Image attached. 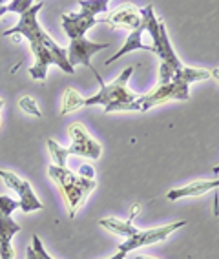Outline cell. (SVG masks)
<instances>
[{
	"instance_id": "1",
	"label": "cell",
	"mask_w": 219,
	"mask_h": 259,
	"mask_svg": "<svg viewBox=\"0 0 219 259\" xmlns=\"http://www.w3.org/2000/svg\"><path fill=\"white\" fill-rule=\"evenodd\" d=\"M50 177L55 181V185L61 190L62 197L68 206V213L73 219L80 208L84 206L88 195L92 194L97 186L95 179H84V177L77 176L68 168H59L55 164H50Z\"/></svg>"
},
{
	"instance_id": "2",
	"label": "cell",
	"mask_w": 219,
	"mask_h": 259,
	"mask_svg": "<svg viewBox=\"0 0 219 259\" xmlns=\"http://www.w3.org/2000/svg\"><path fill=\"white\" fill-rule=\"evenodd\" d=\"M132 73H134V66H128L122 70V73L113 80L112 84H106L103 77L95 73L99 84H101V92L95 97L84 99V106H94V104H103L106 113L112 111H124V108L132 102H136L139 95L128 90V80H130Z\"/></svg>"
},
{
	"instance_id": "3",
	"label": "cell",
	"mask_w": 219,
	"mask_h": 259,
	"mask_svg": "<svg viewBox=\"0 0 219 259\" xmlns=\"http://www.w3.org/2000/svg\"><path fill=\"white\" fill-rule=\"evenodd\" d=\"M190 97V86L185 80L173 75V79L168 84H159L146 95H141L136 102H132L124 108V111H148L150 108L163 104L168 101H188Z\"/></svg>"
},
{
	"instance_id": "4",
	"label": "cell",
	"mask_w": 219,
	"mask_h": 259,
	"mask_svg": "<svg viewBox=\"0 0 219 259\" xmlns=\"http://www.w3.org/2000/svg\"><path fill=\"white\" fill-rule=\"evenodd\" d=\"M33 55H35V64L29 68V75L37 80H46L48 66L57 64L66 73H75L68 60V51L66 48H61L55 40L44 42V44H33L31 46Z\"/></svg>"
},
{
	"instance_id": "5",
	"label": "cell",
	"mask_w": 219,
	"mask_h": 259,
	"mask_svg": "<svg viewBox=\"0 0 219 259\" xmlns=\"http://www.w3.org/2000/svg\"><path fill=\"white\" fill-rule=\"evenodd\" d=\"M44 2H37L33 4L26 13L20 15V20L17 26H13L11 29L4 33V37H13V35H22L24 38L29 40V46L33 44H44V42H52L53 38L48 35L44 29L40 28V24L37 22V13L40 10Z\"/></svg>"
},
{
	"instance_id": "6",
	"label": "cell",
	"mask_w": 219,
	"mask_h": 259,
	"mask_svg": "<svg viewBox=\"0 0 219 259\" xmlns=\"http://www.w3.org/2000/svg\"><path fill=\"white\" fill-rule=\"evenodd\" d=\"M185 225H187V221L183 219V221L170 223V225H166V227H157V228H150V230L137 232L136 236L130 237V239H126L124 243L119 246V252H122V254H128V252L141 248V246L154 245V243H161V241H164L168 236H172L173 232L178 230V228H183Z\"/></svg>"
},
{
	"instance_id": "7",
	"label": "cell",
	"mask_w": 219,
	"mask_h": 259,
	"mask_svg": "<svg viewBox=\"0 0 219 259\" xmlns=\"http://www.w3.org/2000/svg\"><path fill=\"white\" fill-rule=\"evenodd\" d=\"M68 134L71 137V146L66 148L68 155H80V157H90V159H99L101 157V144L95 139L90 137V134L86 132L80 122H73L68 128Z\"/></svg>"
},
{
	"instance_id": "8",
	"label": "cell",
	"mask_w": 219,
	"mask_h": 259,
	"mask_svg": "<svg viewBox=\"0 0 219 259\" xmlns=\"http://www.w3.org/2000/svg\"><path fill=\"white\" fill-rule=\"evenodd\" d=\"M0 177L4 179L8 188L17 192V195H19V199H20L19 201L20 210H22L24 213H29V212H35V210L44 208V204L37 199V195L33 194L31 185H29L28 181L20 179L17 174H11V171H6V170H0Z\"/></svg>"
},
{
	"instance_id": "9",
	"label": "cell",
	"mask_w": 219,
	"mask_h": 259,
	"mask_svg": "<svg viewBox=\"0 0 219 259\" xmlns=\"http://www.w3.org/2000/svg\"><path fill=\"white\" fill-rule=\"evenodd\" d=\"M108 44H101V42H90L86 38H77V40H71L70 46H68V60H70L71 68L75 70V66L77 64H84L86 68L97 73L95 68L92 66V57L101 50H106Z\"/></svg>"
},
{
	"instance_id": "10",
	"label": "cell",
	"mask_w": 219,
	"mask_h": 259,
	"mask_svg": "<svg viewBox=\"0 0 219 259\" xmlns=\"http://www.w3.org/2000/svg\"><path fill=\"white\" fill-rule=\"evenodd\" d=\"M95 24H97V19H95L94 15L86 13V11L62 15V28H64L66 35L71 40L84 38V33L88 31L90 28H94Z\"/></svg>"
},
{
	"instance_id": "11",
	"label": "cell",
	"mask_w": 219,
	"mask_h": 259,
	"mask_svg": "<svg viewBox=\"0 0 219 259\" xmlns=\"http://www.w3.org/2000/svg\"><path fill=\"white\" fill-rule=\"evenodd\" d=\"M99 22L108 24L112 28H126V29H137L143 24V19H141L139 11L132 6H122L119 10H115L112 15H108L104 19H101Z\"/></svg>"
},
{
	"instance_id": "12",
	"label": "cell",
	"mask_w": 219,
	"mask_h": 259,
	"mask_svg": "<svg viewBox=\"0 0 219 259\" xmlns=\"http://www.w3.org/2000/svg\"><path fill=\"white\" fill-rule=\"evenodd\" d=\"M22 230L19 223H15L11 218L0 213V259H13L15 250L11 246V239L15 234Z\"/></svg>"
},
{
	"instance_id": "13",
	"label": "cell",
	"mask_w": 219,
	"mask_h": 259,
	"mask_svg": "<svg viewBox=\"0 0 219 259\" xmlns=\"http://www.w3.org/2000/svg\"><path fill=\"white\" fill-rule=\"evenodd\" d=\"M219 188V179H212V181H194L190 185L183 186V188H176L170 190L166 194L168 201H178L183 197H196V195H203L210 190Z\"/></svg>"
},
{
	"instance_id": "14",
	"label": "cell",
	"mask_w": 219,
	"mask_h": 259,
	"mask_svg": "<svg viewBox=\"0 0 219 259\" xmlns=\"http://www.w3.org/2000/svg\"><path fill=\"white\" fill-rule=\"evenodd\" d=\"M146 31V24L143 22L137 29H134V31L128 35V38H126L124 46L121 48V50L117 51L115 55L110 57V59L106 60V64L110 66L112 62H115V60H119L121 57H124L126 53H130V51H136V50H146V51H154V48L152 46H146V44H143V40H141V37H143V33Z\"/></svg>"
},
{
	"instance_id": "15",
	"label": "cell",
	"mask_w": 219,
	"mask_h": 259,
	"mask_svg": "<svg viewBox=\"0 0 219 259\" xmlns=\"http://www.w3.org/2000/svg\"><path fill=\"white\" fill-rule=\"evenodd\" d=\"M99 225H101L103 228H106V230L117 234V236L126 237V239L134 237L137 232H139V228L134 227L130 221H121V219H117V218H104L99 221Z\"/></svg>"
},
{
	"instance_id": "16",
	"label": "cell",
	"mask_w": 219,
	"mask_h": 259,
	"mask_svg": "<svg viewBox=\"0 0 219 259\" xmlns=\"http://www.w3.org/2000/svg\"><path fill=\"white\" fill-rule=\"evenodd\" d=\"M84 106V99L80 97V93L73 88H66L64 99H62V108H61V115H68L71 111L79 110Z\"/></svg>"
},
{
	"instance_id": "17",
	"label": "cell",
	"mask_w": 219,
	"mask_h": 259,
	"mask_svg": "<svg viewBox=\"0 0 219 259\" xmlns=\"http://www.w3.org/2000/svg\"><path fill=\"white\" fill-rule=\"evenodd\" d=\"M46 144H48V150H50V153H52L53 164H55V166H59V168H66V159H68V152H66V148L59 146V144H57L53 139H48Z\"/></svg>"
},
{
	"instance_id": "18",
	"label": "cell",
	"mask_w": 219,
	"mask_h": 259,
	"mask_svg": "<svg viewBox=\"0 0 219 259\" xmlns=\"http://www.w3.org/2000/svg\"><path fill=\"white\" fill-rule=\"evenodd\" d=\"M80 8H82L80 11H86V13L94 15L95 17L97 13L108 11L110 4H108L106 0H80Z\"/></svg>"
},
{
	"instance_id": "19",
	"label": "cell",
	"mask_w": 219,
	"mask_h": 259,
	"mask_svg": "<svg viewBox=\"0 0 219 259\" xmlns=\"http://www.w3.org/2000/svg\"><path fill=\"white\" fill-rule=\"evenodd\" d=\"M17 208H20L19 201L11 199L10 195H0V213H4L8 218H11V213Z\"/></svg>"
},
{
	"instance_id": "20",
	"label": "cell",
	"mask_w": 219,
	"mask_h": 259,
	"mask_svg": "<svg viewBox=\"0 0 219 259\" xmlns=\"http://www.w3.org/2000/svg\"><path fill=\"white\" fill-rule=\"evenodd\" d=\"M19 106L22 108V110L26 111V113H29V115H35V117H40L42 115L40 110H38V106H37V102L33 101L31 97H28V95L20 99V101H19Z\"/></svg>"
},
{
	"instance_id": "21",
	"label": "cell",
	"mask_w": 219,
	"mask_h": 259,
	"mask_svg": "<svg viewBox=\"0 0 219 259\" xmlns=\"http://www.w3.org/2000/svg\"><path fill=\"white\" fill-rule=\"evenodd\" d=\"M33 4H35V2H31V0H13L10 4H6V8H8V11H15V13L22 15V13H26Z\"/></svg>"
},
{
	"instance_id": "22",
	"label": "cell",
	"mask_w": 219,
	"mask_h": 259,
	"mask_svg": "<svg viewBox=\"0 0 219 259\" xmlns=\"http://www.w3.org/2000/svg\"><path fill=\"white\" fill-rule=\"evenodd\" d=\"M181 70V68H179ZM176 68H172V66L164 64V62H161V68H159V84H168L170 80L173 79V75H176Z\"/></svg>"
},
{
	"instance_id": "23",
	"label": "cell",
	"mask_w": 219,
	"mask_h": 259,
	"mask_svg": "<svg viewBox=\"0 0 219 259\" xmlns=\"http://www.w3.org/2000/svg\"><path fill=\"white\" fill-rule=\"evenodd\" d=\"M44 246L38 236H33V246L28 248V259H44Z\"/></svg>"
},
{
	"instance_id": "24",
	"label": "cell",
	"mask_w": 219,
	"mask_h": 259,
	"mask_svg": "<svg viewBox=\"0 0 219 259\" xmlns=\"http://www.w3.org/2000/svg\"><path fill=\"white\" fill-rule=\"evenodd\" d=\"M77 176L84 177V179H94L95 171H94V168H92V166L84 164V166H80V170H79V174H77Z\"/></svg>"
},
{
	"instance_id": "25",
	"label": "cell",
	"mask_w": 219,
	"mask_h": 259,
	"mask_svg": "<svg viewBox=\"0 0 219 259\" xmlns=\"http://www.w3.org/2000/svg\"><path fill=\"white\" fill-rule=\"evenodd\" d=\"M137 212H141V206H139V204H134V208H132V213H130V219H128V221L132 223V219L136 218Z\"/></svg>"
},
{
	"instance_id": "26",
	"label": "cell",
	"mask_w": 219,
	"mask_h": 259,
	"mask_svg": "<svg viewBox=\"0 0 219 259\" xmlns=\"http://www.w3.org/2000/svg\"><path fill=\"white\" fill-rule=\"evenodd\" d=\"M210 77H214V79L219 82V68H214V70L210 71Z\"/></svg>"
},
{
	"instance_id": "27",
	"label": "cell",
	"mask_w": 219,
	"mask_h": 259,
	"mask_svg": "<svg viewBox=\"0 0 219 259\" xmlns=\"http://www.w3.org/2000/svg\"><path fill=\"white\" fill-rule=\"evenodd\" d=\"M134 259H157V257H152V255H145V254H137Z\"/></svg>"
},
{
	"instance_id": "28",
	"label": "cell",
	"mask_w": 219,
	"mask_h": 259,
	"mask_svg": "<svg viewBox=\"0 0 219 259\" xmlns=\"http://www.w3.org/2000/svg\"><path fill=\"white\" fill-rule=\"evenodd\" d=\"M4 13H8V8H6L4 2H0V17H2Z\"/></svg>"
},
{
	"instance_id": "29",
	"label": "cell",
	"mask_w": 219,
	"mask_h": 259,
	"mask_svg": "<svg viewBox=\"0 0 219 259\" xmlns=\"http://www.w3.org/2000/svg\"><path fill=\"white\" fill-rule=\"evenodd\" d=\"M126 257V254H122V252H117L113 257H110V259H124Z\"/></svg>"
},
{
	"instance_id": "30",
	"label": "cell",
	"mask_w": 219,
	"mask_h": 259,
	"mask_svg": "<svg viewBox=\"0 0 219 259\" xmlns=\"http://www.w3.org/2000/svg\"><path fill=\"white\" fill-rule=\"evenodd\" d=\"M42 255H44V259H53L52 255H48V252H46V250H44V254H42Z\"/></svg>"
},
{
	"instance_id": "31",
	"label": "cell",
	"mask_w": 219,
	"mask_h": 259,
	"mask_svg": "<svg viewBox=\"0 0 219 259\" xmlns=\"http://www.w3.org/2000/svg\"><path fill=\"white\" fill-rule=\"evenodd\" d=\"M4 104H6V102H4V99H0V110H2V108H4Z\"/></svg>"
},
{
	"instance_id": "32",
	"label": "cell",
	"mask_w": 219,
	"mask_h": 259,
	"mask_svg": "<svg viewBox=\"0 0 219 259\" xmlns=\"http://www.w3.org/2000/svg\"><path fill=\"white\" fill-rule=\"evenodd\" d=\"M214 174H215V176H219V164H217V166L214 168Z\"/></svg>"
}]
</instances>
